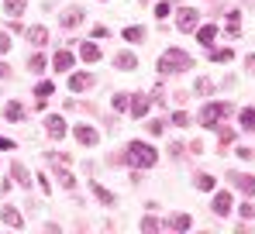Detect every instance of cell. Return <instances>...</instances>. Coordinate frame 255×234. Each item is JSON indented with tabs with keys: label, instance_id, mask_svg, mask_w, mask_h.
I'll return each instance as SVG.
<instances>
[{
	"label": "cell",
	"instance_id": "30",
	"mask_svg": "<svg viewBox=\"0 0 255 234\" xmlns=\"http://www.w3.org/2000/svg\"><path fill=\"white\" fill-rule=\"evenodd\" d=\"M93 196H97V200H100V203H107V207H114V196L107 193V190H104V186H100V183H93Z\"/></svg>",
	"mask_w": 255,
	"mask_h": 234
},
{
	"label": "cell",
	"instance_id": "20",
	"mask_svg": "<svg viewBox=\"0 0 255 234\" xmlns=\"http://www.w3.org/2000/svg\"><path fill=\"white\" fill-rule=\"evenodd\" d=\"M24 114H28V111H24L17 100H10V104L3 107V117H7V120H24Z\"/></svg>",
	"mask_w": 255,
	"mask_h": 234
},
{
	"label": "cell",
	"instance_id": "2",
	"mask_svg": "<svg viewBox=\"0 0 255 234\" xmlns=\"http://www.w3.org/2000/svg\"><path fill=\"white\" fill-rule=\"evenodd\" d=\"M162 76H176V73H186V69H193V59L183 52V48H166L162 55H159V66H155Z\"/></svg>",
	"mask_w": 255,
	"mask_h": 234
},
{
	"label": "cell",
	"instance_id": "24",
	"mask_svg": "<svg viewBox=\"0 0 255 234\" xmlns=\"http://www.w3.org/2000/svg\"><path fill=\"white\" fill-rule=\"evenodd\" d=\"M169 228H172V231H186V228H190V214H172Z\"/></svg>",
	"mask_w": 255,
	"mask_h": 234
},
{
	"label": "cell",
	"instance_id": "31",
	"mask_svg": "<svg viewBox=\"0 0 255 234\" xmlns=\"http://www.w3.org/2000/svg\"><path fill=\"white\" fill-rule=\"evenodd\" d=\"M131 104V93H114V111H128Z\"/></svg>",
	"mask_w": 255,
	"mask_h": 234
},
{
	"label": "cell",
	"instance_id": "29",
	"mask_svg": "<svg viewBox=\"0 0 255 234\" xmlns=\"http://www.w3.org/2000/svg\"><path fill=\"white\" fill-rule=\"evenodd\" d=\"M28 69H31V73H45V55L42 52H35V55L28 59Z\"/></svg>",
	"mask_w": 255,
	"mask_h": 234
},
{
	"label": "cell",
	"instance_id": "35",
	"mask_svg": "<svg viewBox=\"0 0 255 234\" xmlns=\"http://www.w3.org/2000/svg\"><path fill=\"white\" fill-rule=\"evenodd\" d=\"M235 152H238V158H245V162H252V158H255V148H249V145H238Z\"/></svg>",
	"mask_w": 255,
	"mask_h": 234
},
{
	"label": "cell",
	"instance_id": "12",
	"mask_svg": "<svg viewBox=\"0 0 255 234\" xmlns=\"http://www.w3.org/2000/svg\"><path fill=\"white\" fill-rule=\"evenodd\" d=\"M214 38H217V24H214V21L197 28V41H200L204 48H214Z\"/></svg>",
	"mask_w": 255,
	"mask_h": 234
},
{
	"label": "cell",
	"instance_id": "34",
	"mask_svg": "<svg viewBox=\"0 0 255 234\" xmlns=\"http://www.w3.org/2000/svg\"><path fill=\"white\" fill-rule=\"evenodd\" d=\"M145 131H148V134H162V131H166V124H162V120H148V124H145Z\"/></svg>",
	"mask_w": 255,
	"mask_h": 234
},
{
	"label": "cell",
	"instance_id": "9",
	"mask_svg": "<svg viewBox=\"0 0 255 234\" xmlns=\"http://www.w3.org/2000/svg\"><path fill=\"white\" fill-rule=\"evenodd\" d=\"M90 86H93V73H73L69 76V90L73 93H86Z\"/></svg>",
	"mask_w": 255,
	"mask_h": 234
},
{
	"label": "cell",
	"instance_id": "16",
	"mask_svg": "<svg viewBox=\"0 0 255 234\" xmlns=\"http://www.w3.org/2000/svg\"><path fill=\"white\" fill-rule=\"evenodd\" d=\"M193 186H197L200 193H211L214 186H217V179H214L211 172H197V176H193Z\"/></svg>",
	"mask_w": 255,
	"mask_h": 234
},
{
	"label": "cell",
	"instance_id": "6",
	"mask_svg": "<svg viewBox=\"0 0 255 234\" xmlns=\"http://www.w3.org/2000/svg\"><path fill=\"white\" fill-rule=\"evenodd\" d=\"M73 134H76V141L86 145V148H93V145L100 141V131H97V127H90V124H73Z\"/></svg>",
	"mask_w": 255,
	"mask_h": 234
},
{
	"label": "cell",
	"instance_id": "10",
	"mask_svg": "<svg viewBox=\"0 0 255 234\" xmlns=\"http://www.w3.org/2000/svg\"><path fill=\"white\" fill-rule=\"evenodd\" d=\"M114 69H121V73H134V69H138L134 52H118V55H114Z\"/></svg>",
	"mask_w": 255,
	"mask_h": 234
},
{
	"label": "cell",
	"instance_id": "14",
	"mask_svg": "<svg viewBox=\"0 0 255 234\" xmlns=\"http://www.w3.org/2000/svg\"><path fill=\"white\" fill-rule=\"evenodd\" d=\"M28 41H31L35 48L48 45V28H45V24H35V28H28Z\"/></svg>",
	"mask_w": 255,
	"mask_h": 234
},
{
	"label": "cell",
	"instance_id": "11",
	"mask_svg": "<svg viewBox=\"0 0 255 234\" xmlns=\"http://www.w3.org/2000/svg\"><path fill=\"white\" fill-rule=\"evenodd\" d=\"M59 21H62V28H80L83 24V7H66Z\"/></svg>",
	"mask_w": 255,
	"mask_h": 234
},
{
	"label": "cell",
	"instance_id": "32",
	"mask_svg": "<svg viewBox=\"0 0 255 234\" xmlns=\"http://www.w3.org/2000/svg\"><path fill=\"white\" fill-rule=\"evenodd\" d=\"M141 231H145V234H155V231H159V221H155V217H145V221H141Z\"/></svg>",
	"mask_w": 255,
	"mask_h": 234
},
{
	"label": "cell",
	"instance_id": "18",
	"mask_svg": "<svg viewBox=\"0 0 255 234\" xmlns=\"http://www.w3.org/2000/svg\"><path fill=\"white\" fill-rule=\"evenodd\" d=\"M10 179H14L17 186H28V183H31V176H28V169H24L21 162H14V165H10Z\"/></svg>",
	"mask_w": 255,
	"mask_h": 234
},
{
	"label": "cell",
	"instance_id": "1",
	"mask_svg": "<svg viewBox=\"0 0 255 234\" xmlns=\"http://www.w3.org/2000/svg\"><path fill=\"white\" fill-rule=\"evenodd\" d=\"M125 162L131 165V169H152V165L159 162V152H155L148 141H128Z\"/></svg>",
	"mask_w": 255,
	"mask_h": 234
},
{
	"label": "cell",
	"instance_id": "38",
	"mask_svg": "<svg viewBox=\"0 0 255 234\" xmlns=\"http://www.w3.org/2000/svg\"><path fill=\"white\" fill-rule=\"evenodd\" d=\"M155 17H169V3H166V0L155 7Z\"/></svg>",
	"mask_w": 255,
	"mask_h": 234
},
{
	"label": "cell",
	"instance_id": "41",
	"mask_svg": "<svg viewBox=\"0 0 255 234\" xmlns=\"http://www.w3.org/2000/svg\"><path fill=\"white\" fill-rule=\"evenodd\" d=\"M0 79H10V66L7 62H0Z\"/></svg>",
	"mask_w": 255,
	"mask_h": 234
},
{
	"label": "cell",
	"instance_id": "26",
	"mask_svg": "<svg viewBox=\"0 0 255 234\" xmlns=\"http://www.w3.org/2000/svg\"><path fill=\"white\" fill-rule=\"evenodd\" d=\"M55 179H59V183H62L66 190H73V186H76V179H73V176L66 172V165H59V169H55Z\"/></svg>",
	"mask_w": 255,
	"mask_h": 234
},
{
	"label": "cell",
	"instance_id": "36",
	"mask_svg": "<svg viewBox=\"0 0 255 234\" xmlns=\"http://www.w3.org/2000/svg\"><path fill=\"white\" fill-rule=\"evenodd\" d=\"M3 52H10V35H7V31H0V55H3Z\"/></svg>",
	"mask_w": 255,
	"mask_h": 234
},
{
	"label": "cell",
	"instance_id": "27",
	"mask_svg": "<svg viewBox=\"0 0 255 234\" xmlns=\"http://www.w3.org/2000/svg\"><path fill=\"white\" fill-rule=\"evenodd\" d=\"M145 38V28L141 24H131V28H125V41H141Z\"/></svg>",
	"mask_w": 255,
	"mask_h": 234
},
{
	"label": "cell",
	"instance_id": "17",
	"mask_svg": "<svg viewBox=\"0 0 255 234\" xmlns=\"http://www.w3.org/2000/svg\"><path fill=\"white\" fill-rule=\"evenodd\" d=\"M80 59H83V62H97V59H100V45H97V41H83V45H80Z\"/></svg>",
	"mask_w": 255,
	"mask_h": 234
},
{
	"label": "cell",
	"instance_id": "19",
	"mask_svg": "<svg viewBox=\"0 0 255 234\" xmlns=\"http://www.w3.org/2000/svg\"><path fill=\"white\" fill-rule=\"evenodd\" d=\"M238 120H242V131L255 134V107H245V111L238 114Z\"/></svg>",
	"mask_w": 255,
	"mask_h": 234
},
{
	"label": "cell",
	"instance_id": "23",
	"mask_svg": "<svg viewBox=\"0 0 255 234\" xmlns=\"http://www.w3.org/2000/svg\"><path fill=\"white\" fill-rule=\"evenodd\" d=\"M193 90H197L200 97H214V90H217V86H214V79L200 76V79H197V86H193Z\"/></svg>",
	"mask_w": 255,
	"mask_h": 234
},
{
	"label": "cell",
	"instance_id": "3",
	"mask_svg": "<svg viewBox=\"0 0 255 234\" xmlns=\"http://www.w3.org/2000/svg\"><path fill=\"white\" fill-rule=\"evenodd\" d=\"M235 114V104H204V111H200V127H207V131H214V127H221V120L224 117Z\"/></svg>",
	"mask_w": 255,
	"mask_h": 234
},
{
	"label": "cell",
	"instance_id": "42",
	"mask_svg": "<svg viewBox=\"0 0 255 234\" xmlns=\"http://www.w3.org/2000/svg\"><path fill=\"white\" fill-rule=\"evenodd\" d=\"M0 148H3V152H10V148H14V141H10V138H0Z\"/></svg>",
	"mask_w": 255,
	"mask_h": 234
},
{
	"label": "cell",
	"instance_id": "8",
	"mask_svg": "<svg viewBox=\"0 0 255 234\" xmlns=\"http://www.w3.org/2000/svg\"><path fill=\"white\" fill-rule=\"evenodd\" d=\"M148 107H152V100H148L145 93H131V104H128L131 117H145V114H148Z\"/></svg>",
	"mask_w": 255,
	"mask_h": 234
},
{
	"label": "cell",
	"instance_id": "13",
	"mask_svg": "<svg viewBox=\"0 0 255 234\" xmlns=\"http://www.w3.org/2000/svg\"><path fill=\"white\" fill-rule=\"evenodd\" d=\"M52 66H55L59 73H73V52H66V48L55 52V55H52Z\"/></svg>",
	"mask_w": 255,
	"mask_h": 234
},
{
	"label": "cell",
	"instance_id": "40",
	"mask_svg": "<svg viewBox=\"0 0 255 234\" xmlns=\"http://www.w3.org/2000/svg\"><path fill=\"white\" fill-rule=\"evenodd\" d=\"M245 73H255V55H245Z\"/></svg>",
	"mask_w": 255,
	"mask_h": 234
},
{
	"label": "cell",
	"instance_id": "25",
	"mask_svg": "<svg viewBox=\"0 0 255 234\" xmlns=\"http://www.w3.org/2000/svg\"><path fill=\"white\" fill-rule=\"evenodd\" d=\"M217 138H221L217 145H221V155H224V148H228V145L235 141V127H221V134H217Z\"/></svg>",
	"mask_w": 255,
	"mask_h": 234
},
{
	"label": "cell",
	"instance_id": "28",
	"mask_svg": "<svg viewBox=\"0 0 255 234\" xmlns=\"http://www.w3.org/2000/svg\"><path fill=\"white\" fill-rule=\"evenodd\" d=\"M207 52H211L214 62H231V55H235L231 48H207Z\"/></svg>",
	"mask_w": 255,
	"mask_h": 234
},
{
	"label": "cell",
	"instance_id": "4",
	"mask_svg": "<svg viewBox=\"0 0 255 234\" xmlns=\"http://www.w3.org/2000/svg\"><path fill=\"white\" fill-rule=\"evenodd\" d=\"M228 179H231V186H235L242 196H255V176H252V172H238V169H231Z\"/></svg>",
	"mask_w": 255,
	"mask_h": 234
},
{
	"label": "cell",
	"instance_id": "37",
	"mask_svg": "<svg viewBox=\"0 0 255 234\" xmlns=\"http://www.w3.org/2000/svg\"><path fill=\"white\" fill-rule=\"evenodd\" d=\"M238 214H242V217H255V203H242Z\"/></svg>",
	"mask_w": 255,
	"mask_h": 234
},
{
	"label": "cell",
	"instance_id": "21",
	"mask_svg": "<svg viewBox=\"0 0 255 234\" xmlns=\"http://www.w3.org/2000/svg\"><path fill=\"white\" fill-rule=\"evenodd\" d=\"M3 224H10V228H24V217H21L14 207H3Z\"/></svg>",
	"mask_w": 255,
	"mask_h": 234
},
{
	"label": "cell",
	"instance_id": "5",
	"mask_svg": "<svg viewBox=\"0 0 255 234\" xmlns=\"http://www.w3.org/2000/svg\"><path fill=\"white\" fill-rule=\"evenodd\" d=\"M176 28H179V31H197V28H200V10L183 7V10L176 14Z\"/></svg>",
	"mask_w": 255,
	"mask_h": 234
},
{
	"label": "cell",
	"instance_id": "39",
	"mask_svg": "<svg viewBox=\"0 0 255 234\" xmlns=\"http://www.w3.org/2000/svg\"><path fill=\"white\" fill-rule=\"evenodd\" d=\"M107 35H111V31H107L104 24H97V28H93V38H107Z\"/></svg>",
	"mask_w": 255,
	"mask_h": 234
},
{
	"label": "cell",
	"instance_id": "22",
	"mask_svg": "<svg viewBox=\"0 0 255 234\" xmlns=\"http://www.w3.org/2000/svg\"><path fill=\"white\" fill-rule=\"evenodd\" d=\"M24 7H28V0H3V10H7L10 17H21Z\"/></svg>",
	"mask_w": 255,
	"mask_h": 234
},
{
	"label": "cell",
	"instance_id": "15",
	"mask_svg": "<svg viewBox=\"0 0 255 234\" xmlns=\"http://www.w3.org/2000/svg\"><path fill=\"white\" fill-rule=\"evenodd\" d=\"M214 214L217 217H228L231 214V193H214Z\"/></svg>",
	"mask_w": 255,
	"mask_h": 234
},
{
	"label": "cell",
	"instance_id": "33",
	"mask_svg": "<svg viewBox=\"0 0 255 234\" xmlns=\"http://www.w3.org/2000/svg\"><path fill=\"white\" fill-rule=\"evenodd\" d=\"M172 124H176V127H190V117H186V111H176V114H172Z\"/></svg>",
	"mask_w": 255,
	"mask_h": 234
},
{
	"label": "cell",
	"instance_id": "7",
	"mask_svg": "<svg viewBox=\"0 0 255 234\" xmlns=\"http://www.w3.org/2000/svg\"><path fill=\"white\" fill-rule=\"evenodd\" d=\"M45 131H48L52 141H59V138L66 134V120H62L59 114H48V117H45Z\"/></svg>",
	"mask_w": 255,
	"mask_h": 234
}]
</instances>
